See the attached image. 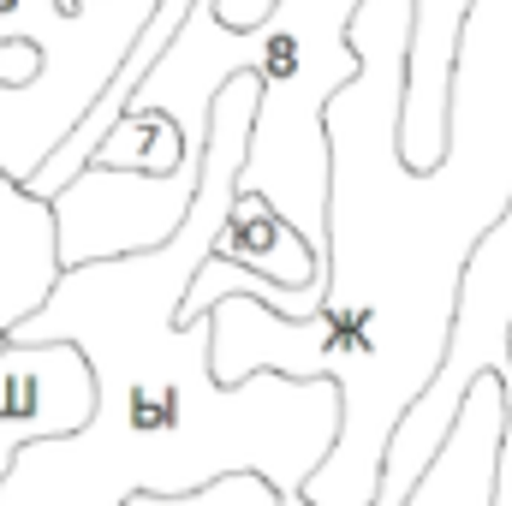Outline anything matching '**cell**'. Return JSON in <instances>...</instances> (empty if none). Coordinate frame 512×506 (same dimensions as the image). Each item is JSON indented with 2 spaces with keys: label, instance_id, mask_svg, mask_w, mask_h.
Instances as JSON below:
<instances>
[{
  "label": "cell",
  "instance_id": "6da1fadb",
  "mask_svg": "<svg viewBox=\"0 0 512 506\" xmlns=\"http://www.w3.org/2000/svg\"><path fill=\"white\" fill-rule=\"evenodd\" d=\"M364 72L328 108V292L310 322L256 298L215 304V381H334L340 441L310 477V506H376L387 441L441 376L465 268L512 209V0H477L453 72V149L435 173L399 155L411 0L352 18Z\"/></svg>",
  "mask_w": 512,
  "mask_h": 506
},
{
  "label": "cell",
  "instance_id": "7a4b0ae2",
  "mask_svg": "<svg viewBox=\"0 0 512 506\" xmlns=\"http://www.w3.org/2000/svg\"><path fill=\"white\" fill-rule=\"evenodd\" d=\"M256 102V72L221 90L203 191L179 239L66 268L54 298L12 334L24 346L72 340L96 370V417L72 441L30 447L0 483V506H126L131 495H197L221 477H262L280 495H304L328 465L346 423L340 387L292 376L221 387L215 316H179L239 203Z\"/></svg>",
  "mask_w": 512,
  "mask_h": 506
},
{
  "label": "cell",
  "instance_id": "3957f363",
  "mask_svg": "<svg viewBox=\"0 0 512 506\" xmlns=\"http://www.w3.org/2000/svg\"><path fill=\"white\" fill-rule=\"evenodd\" d=\"M161 0H84L66 12L60 0H0V48H42L36 84H0V173L30 185L72 131L96 114L108 84L126 72L131 48L155 24Z\"/></svg>",
  "mask_w": 512,
  "mask_h": 506
},
{
  "label": "cell",
  "instance_id": "277c9868",
  "mask_svg": "<svg viewBox=\"0 0 512 506\" xmlns=\"http://www.w3.org/2000/svg\"><path fill=\"white\" fill-rule=\"evenodd\" d=\"M197 191H203L197 173H173V179H161V173H108V167L78 173L54 197L66 268L161 251L191 221Z\"/></svg>",
  "mask_w": 512,
  "mask_h": 506
},
{
  "label": "cell",
  "instance_id": "5b68a950",
  "mask_svg": "<svg viewBox=\"0 0 512 506\" xmlns=\"http://www.w3.org/2000/svg\"><path fill=\"white\" fill-rule=\"evenodd\" d=\"M96 417V370L72 340L24 346L12 340L0 352V483L30 447L72 441Z\"/></svg>",
  "mask_w": 512,
  "mask_h": 506
},
{
  "label": "cell",
  "instance_id": "8992f818",
  "mask_svg": "<svg viewBox=\"0 0 512 506\" xmlns=\"http://www.w3.org/2000/svg\"><path fill=\"white\" fill-rule=\"evenodd\" d=\"M42 72V48L30 42H6L0 48V84H36ZM66 280V256H60V215L54 203H42L36 191H24L18 179L0 173V334H18Z\"/></svg>",
  "mask_w": 512,
  "mask_h": 506
},
{
  "label": "cell",
  "instance_id": "52a82bcc",
  "mask_svg": "<svg viewBox=\"0 0 512 506\" xmlns=\"http://www.w3.org/2000/svg\"><path fill=\"white\" fill-rule=\"evenodd\" d=\"M477 0H411V60H405V114L399 155L411 173H435L453 149V72Z\"/></svg>",
  "mask_w": 512,
  "mask_h": 506
},
{
  "label": "cell",
  "instance_id": "ba28073f",
  "mask_svg": "<svg viewBox=\"0 0 512 506\" xmlns=\"http://www.w3.org/2000/svg\"><path fill=\"white\" fill-rule=\"evenodd\" d=\"M197 6H203V0H161L155 24H149V30H143V42L131 48L126 72L108 84V96L96 102V114H90L84 126L60 143V155H54V161H48V167H42V173H36L24 191H36L42 203H54V197H60V191H66L78 173H90V161L102 155V143L114 137V126H120V120H126L131 96L143 90V78H149V72H155V60L173 48V36L191 24V12H197ZM274 6H280V0H215V12H221V24H227V30H256V24H262Z\"/></svg>",
  "mask_w": 512,
  "mask_h": 506
},
{
  "label": "cell",
  "instance_id": "9c48e42d",
  "mask_svg": "<svg viewBox=\"0 0 512 506\" xmlns=\"http://www.w3.org/2000/svg\"><path fill=\"white\" fill-rule=\"evenodd\" d=\"M507 417H512V387L507 376H483L453 429L441 459L423 471L405 506H501V459H507Z\"/></svg>",
  "mask_w": 512,
  "mask_h": 506
},
{
  "label": "cell",
  "instance_id": "30bf717a",
  "mask_svg": "<svg viewBox=\"0 0 512 506\" xmlns=\"http://www.w3.org/2000/svg\"><path fill=\"white\" fill-rule=\"evenodd\" d=\"M215 262H233L256 280L280 286V292H328V256L316 251L268 197H251L239 191L227 227H221V245H215Z\"/></svg>",
  "mask_w": 512,
  "mask_h": 506
},
{
  "label": "cell",
  "instance_id": "8fae6325",
  "mask_svg": "<svg viewBox=\"0 0 512 506\" xmlns=\"http://www.w3.org/2000/svg\"><path fill=\"white\" fill-rule=\"evenodd\" d=\"M90 167H108V173H161V179L191 173V167H185V131L173 126L167 114H137V108H131ZM197 179H203V173H197Z\"/></svg>",
  "mask_w": 512,
  "mask_h": 506
},
{
  "label": "cell",
  "instance_id": "7c38bea8",
  "mask_svg": "<svg viewBox=\"0 0 512 506\" xmlns=\"http://www.w3.org/2000/svg\"><path fill=\"white\" fill-rule=\"evenodd\" d=\"M501 506H512V417H507V459H501Z\"/></svg>",
  "mask_w": 512,
  "mask_h": 506
},
{
  "label": "cell",
  "instance_id": "4fadbf2b",
  "mask_svg": "<svg viewBox=\"0 0 512 506\" xmlns=\"http://www.w3.org/2000/svg\"><path fill=\"white\" fill-rule=\"evenodd\" d=\"M507 387H512V334H507Z\"/></svg>",
  "mask_w": 512,
  "mask_h": 506
},
{
  "label": "cell",
  "instance_id": "5bb4252c",
  "mask_svg": "<svg viewBox=\"0 0 512 506\" xmlns=\"http://www.w3.org/2000/svg\"><path fill=\"white\" fill-rule=\"evenodd\" d=\"M280 506H310V501H304V495H286V501H280Z\"/></svg>",
  "mask_w": 512,
  "mask_h": 506
},
{
  "label": "cell",
  "instance_id": "9a60e30c",
  "mask_svg": "<svg viewBox=\"0 0 512 506\" xmlns=\"http://www.w3.org/2000/svg\"><path fill=\"white\" fill-rule=\"evenodd\" d=\"M60 6H66V12H78V6H84V0H60Z\"/></svg>",
  "mask_w": 512,
  "mask_h": 506
},
{
  "label": "cell",
  "instance_id": "2e32d148",
  "mask_svg": "<svg viewBox=\"0 0 512 506\" xmlns=\"http://www.w3.org/2000/svg\"><path fill=\"white\" fill-rule=\"evenodd\" d=\"M6 346H12V334H0V352H6Z\"/></svg>",
  "mask_w": 512,
  "mask_h": 506
}]
</instances>
